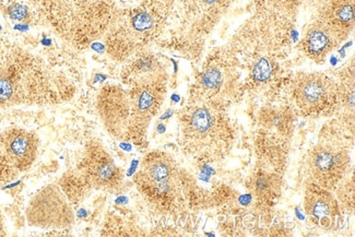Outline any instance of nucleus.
<instances>
[{
    "mask_svg": "<svg viewBox=\"0 0 355 237\" xmlns=\"http://www.w3.org/2000/svg\"><path fill=\"white\" fill-rule=\"evenodd\" d=\"M314 165L316 173L322 176L337 168V157L328 150H317L315 152Z\"/></svg>",
    "mask_w": 355,
    "mask_h": 237,
    "instance_id": "nucleus-10",
    "label": "nucleus"
},
{
    "mask_svg": "<svg viewBox=\"0 0 355 237\" xmlns=\"http://www.w3.org/2000/svg\"><path fill=\"white\" fill-rule=\"evenodd\" d=\"M173 111H168L166 112V113L164 114V116L161 117L162 119H168V117H170L171 115H172Z\"/></svg>",
    "mask_w": 355,
    "mask_h": 237,
    "instance_id": "nucleus-17",
    "label": "nucleus"
},
{
    "mask_svg": "<svg viewBox=\"0 0 355 237\" xmlns=\"http://www.w3.org/2000/svg\"><path fill=\"white\" fill-rule=\"evenodd\" d=\"M173 100H175V102H178L180 100V96H173Z\"/></svg>",
    "mask_w": 355,
    "mask_h": 237,
    "instance_id": "nucleus-18",
    "label": "nucleus"
},
{
    "mask_svg": "<svg viewBox=\"0 0 355 237\" xmlns=\"http://www.w3.org/2000/svg\"><path fill=\"white\" fill-rule=\"evenodd\" d=\"M73 71L0 37V107L60 103L73 96Z\"/></svg>",
    "mask_w": 355,
    "mask_h": 237,
    "instance_id": "nucleus-1",
    "label": "nucleus"
},
{
    "mask_svg": "<svg viewBox=\"0 0 355 237\" xmlns=\"http://www.w3.org/2000/svg\"><path fill=\"white\" fill-rule=\"evenodd\" d=\"M92 49L98 51V53H102L104 49V45L101 43H92Z\"/></svg>",
    "mask_w": 355,
    "mask_h": 237,
    "instance_id": "nucleus-15",
    "label": "nucleus"
},
{
    "mask_svg": "<svg viewBox=\"0 0 355 237\" xmlns=\"http://www.w3.org/2000/svg\"><path fill=\"white\" fill-rule=\"evenodd\" d=\"M191 126L193 127V132H208L212 124V117L210 115V112L205 107H199L193 112V115L191 117Z\"/></svg>",
    "mask_w": 355,
    "mask_h": 237,
    "instance_id": "nucleus-11",
    "label": "nucleus"
},
{
    "mask_svg": "<svg viewBox=\"0 0 355 237\" xmlns=\"http://www.w3.org/2000/svg\"><path fill=\"white\" fill-rule=\"evenodd\" d=\"M254 78L257 81H266L271 76V64L267 60H260L254 67Z\"/></svg>",
    "mask_w": 355,
    "mask_h": 237,
    "instance_id": "nucleus-12",
    "label": "nucleus"
},
{
    "mask_svg": "<svg viewBox=\"0 0 355 237\" xmlns=\"http://www.w3.org/2000/svg\"><path fill=\"white\" fill-rule=\"evenodd\" d=\"M51 24L73 45L98 37L111 19L105 0H42Z\"/></svg>",
    "mask_w": 355,
    "mask_h": 237,
    "instance_id": "nucleus-2",
    "label": "nucleus"
},
{
    "mask_svg": "<svg viewBox=\"0 0 355 237\" xmlns=\"http://www.w3.org/2000/svg\"><path fill=\"white\" fill-rule=\"evenodd\" d=\"M9 17L12 20L16 21H24L28 18V8L26 6L21 5V3H16L13 5L8 10Z\"/></svg>",
    "mask_w": 355,
    "mask_h": 237,
    "instance_id": "nucleus-14",
    "label": "nucleus"
},
{
    "mask_svg": "<svg viewBox=\"0 0 355 237\" xmlns=\"http://www.w3.org/2000/svg\"><path fill=\"white\" fill-rule=\"evenodd\" d=\"M332 90V83L324 76H306L297 83L296 100L307 111L320 109L331 98Z\"/></svg>",
    "mask_w": 355,
    "mask_h": 237,
    "instance_id": "nucleus-5",
    "label": "nucleus"
},
{
    "mask_svg": "<svg viewBox=\"0 0 355 237\" xmlns=\"http://www.w3.org/2000/svg\"><path fill=\"white\" fill-rule=\"evenodd\" d=\"M83 172L87 179L96 187H108L119 179V170L103 151H93L83 162Z\"/></svg>",
    "mask_w": 355,
    "mask_h": 237,
    "instance_id": "nucleus-6",
    "label": "nucleus"
},
{
    "mask_svg": "<svg viewBox=\"0 0 355 237\" xmlns=\"http://www.w3.org/2000/svg\"><path fill=\"white\" fill-rule=\"evenodd\" d=\"M332 201L328 197L320 195L318 197H311V198L305 202V208L307 211L314 216V217L320 218V220L327 218L331 214Z\"/></svg>",
    "mask_w": 355,
    "mask_h": 237,
    "instance_id": "nucleus-9",
    "label": "nucleus"
},
{
    "mask_svg": "<svg viewBox=\"0 0 355 237\" xmlns=\"http://www.w3.org/2000/svg\"><path fill=\"white\" fill-rule=\"evenodd\" d=\"M304 46L306 52L311 56L320 57L327 54L330 49L334 47L332 45V37L328 28H311L307 33L306 37L304 40Z\"/></svg>",
    "mask_w": 355,
    "mask_h": 237,
    "instance_id": "nucleus-7",
    "label": "nucleus"
},
{
    "mask_svg": "<svg viewBox=\"0 0 355 237\" xmlns=\"http://www.w3.org/2000/svg\"><path fill=\"white\" fill-rule=\"evenodd\" d=\"M37 139L24 129H9L0 134V182L12 181L28 170L35 160Z\"/></svg>",
    "mask_w": 355,
    "mask_h": 237,
    "instance_id": "nucleus-3",
    "label": "nucleus"
},
{
    "mask_svg": "<svg viewBox=\"0 0 355 237\" xmlns=\"http://www.w3.org/2000/svg\"><path fill=\"white\" fill-rule=\"evenodd\" d=\"M354 19L352 0H337L332 3L330 21L337 28H349Z\"/></svg>",
    "mask_w": 355,
    "mask_h": 237,
    "instance_id": "nucleus-8",
    "label": "nucleus"
},
{
    "mask_svg": "<svg viewBox=\"0 0 355 237\" xmlns=\"http://www.w3.org/2000/svg\"><path fill=\"white\" fill-rule=\"evenodd\" d=\"M28 221L43 229L68 227L73 221L71 207L60 187L49 185L36 193L26 210Z\"/></svg>",
    "mask_w": 355,
    "mask_h": 237,
    "instance_id": "nucleus-4",
    "label": "nucleus"
},
{
    "mask_svg": "<svg viewBox=\"0 0 355 237\" xmlns=\"http://www.w3.org/2000/svg\"><path fill=\"white\" fill-rule=\"evenodd\" d=\"M164 130H165V127L163 126L162 124L159 125V126H157V132H160V134H163V132H164Z\"/></svg>",
    "mask_w": 355,
    "mask_h": 237,
    "instance_id": "nucleus-16",
    "label": "nucleus"
},
{
    "mask_svg": "<svg viewBox=\"0 0 355 237\" xmlns=\"http://www.w3.org/2000/svg\"><path fill=\"white\" fill-rule=\"evenodd\" d=\"M221 82V73L218 69H210L201 78V83L206 89H216Z\"/></svg>",
    "mask_w": 355,
    "mask_h": 237,
    "instance_id": "nucleus-13",
    "label": "nucleus"
}]
</instances>
